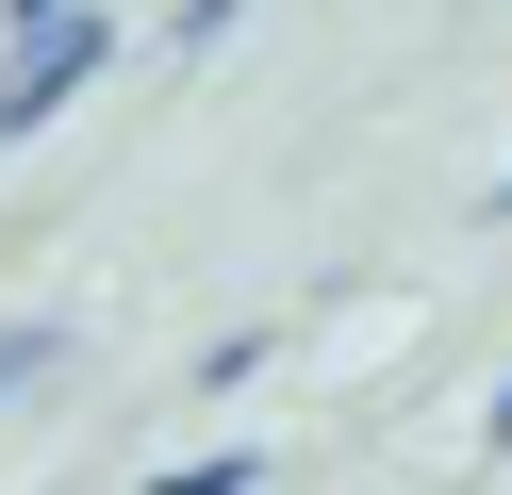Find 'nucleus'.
Returning a JSON list of instances; mask_svg holds the SVG:
<instances>
[{"mask_svg":"<svg viewBox=\"0 0 512 495\" xmlns=\"http://www.w3.org/2000/svg\"><path fill=\"white\" fill-rule=\"evenodd\" d=\"M496 446H512V380H496Z\"/></svg>","mask_w":512,"mask_h":495,"instance_id":"4","label":"nucleus"},{"mask_svg":"<svg viewBox=\"0 0 512 495\" xmlns=\"http://www.w3.org/2000/svg\"><path fill=\"white\" fill-rule=\"evenodd\" d=\"M17 33H34V50L0 66V132H50V116H67V99H83V83L116 66V33L83 17V0H67V33H50V17H17Z\"/></svg>","mask_w":512,"mask_h":495,"instance_id":"1","label":"nucleus"},{"mask_svg":"<svg viewBox=\"0 0 512 495\" xmlns=\"http://www.w3.org/2000/svg\"><path fill=\"white\" fill-rule=\"evenodd\" d=\"M0 17H67V0H0Z\"/></svg>","mask_w":512,"mask_h":495,"instance_id":"3","label":"nucleus"},{"mask_svg":"<svg viewBox=\"0 0 512 495\" xmlns=\"http://www.w3.org/2000/svg\"><path fill=\"white\" fill-rule=\"evenodd\" d=\"M34 363H50V330H0V396H17V380H34Z\"/></svg>","mask_w":512,"mask_h":495,"instance_id":"2","label":"nucleus"}]
</instances>
